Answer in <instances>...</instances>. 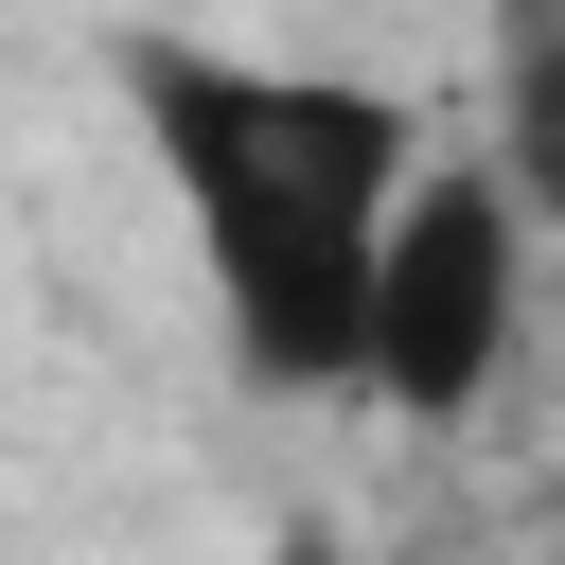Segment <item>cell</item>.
I'll return each instance as SVG.
<instances>
[{
    "label": "cell",
    "instance_id": "obj_3",
    "mask_svg": "<svg viewBox=\"0 0 565 565\" xmlns=\"http://www.w3.org/2000/svg\"><path fill=\"white\" fill-rule=\"evenodd\" d=\"M477 53H494V177L530 194V230H565V0H477Z\"/></svg>",
    "mask_w": 565,
    "mask_h": 565
},
{
    "label": "cell",
    "instance_id": "obj_4",
    "mask_svg": "<svg viewBox=\"0 0 565 565\" xmlns=\"http://www.w3.org/2000/svg\"><path fill=\"white\" fill-rule=\"evenodd\" d=\"M265 565H371V547H353V530H318V512H300V530H265Z\"/></svg>",
    "mask_w": 565,
    "mask_h": 565
},
{
    "label": "cell",
    "instance_id": "obj_2",
    "mask_svg": "<svg viewBox=\"0 0 565 565\" xmlns=\"http://www.w3.org/2000/svg\"><path fill=\"white\" fill-rule=\"evenodd\" d=\"M530 265H547V230H530V194L477 159V141H424V177L388 194V247H371V318H353V406H388V424H477L494 388H512V353H530Z\"/></svg>",
    "mask_w": 565,
    "mask_h": 565
},
{
    "label": "cell",
    "instance_id": "obj_1",
    "mask_svg": "<svg viewBox=\"0 0 565 565\" xmlns=\"http://www.w3.org/2000/svg\"><path fill=\"white\" fill-rule=\"evenodd\" d=\"M106 88L177 194L194 300L265 406H353V318L388 194L424 177V106L318 53H230V35H106Z\"/></svg>",
    "mask_w": 565,
    "mask_h": 565
}]
</instances>
